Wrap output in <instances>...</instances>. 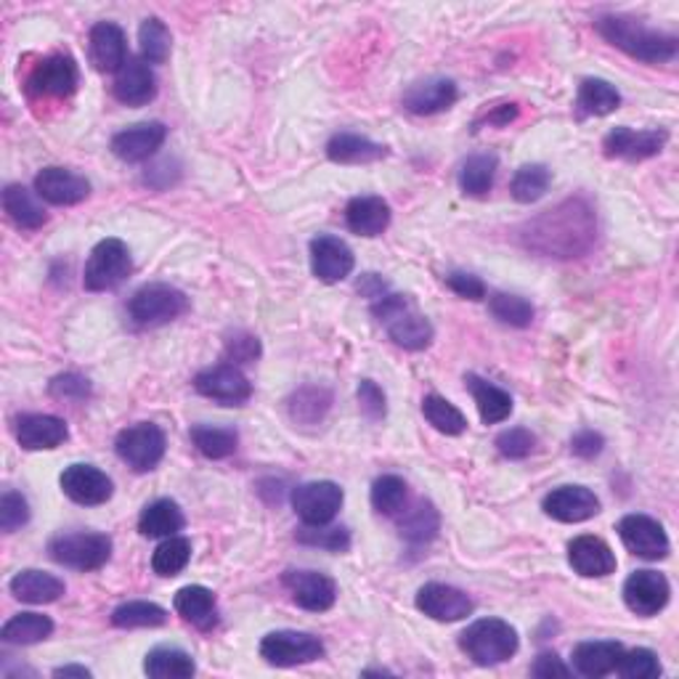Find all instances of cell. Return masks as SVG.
Wrapping results in <instances>:
<instances>
[{
	"label": "cell",
	"mask_w": 679,
	"mask_h": 679,
	"mask_svg": "<svg viewBox=\"0 0 679 679\" xmlns=\"http://www.w3.org/2000/svg\"><path fill=\"white\" fill-rule=\"evenodd\" d=\"M598 236V218L585 200H566L525 223L523 242L547 258H579Z\"/></svg>",
	"instance_id": "obj_1"
},
{
	"label": "cell",
	"mask_w": 679,
	"mask_h": 679,
	"mask_svg": "<svg viewBox=\"0 0 679 679\" xmlns=\"http://www.w3.org/2000/svg\"><path fill=\"white\" fill-rule=\"evenodd\" d=\"M594 27L611 46H616L632 59L664 64L677 56V37L666 35V32L645 27L643 22L632 16H602L594 22Z\"/></svg>",
	"instance_id": "obj_2"
},
{
	"label": "cell",
	"mask_w": 679,
	"mask_h": 679,
	"mask_svg": "<svg viewBox=\"0 0 679 679\" xmlns=\"http://www.w3.org/2000/svg\"><path fill=\"white\" fill-rule=\"evenodd\" d=\"M371 313L403 350H425L433 343V324L422 316L409 294L386 292L371 303Z\"/></svg>",
	"instance_id": "obj_3"
},
{
	"label": "cell",
	"mask_w": 679,
	"mask_h": 679,
	"mask_svg": "<svg viewBox=\"0 0 679 679\" xmlns=\"http://www.w3.org/2000/svg\"><path fill=\"white\" fill-rule=\"evenodd\" d=\"M459 648L478 666H497L517 653V632L502 619H478L459 634Z\"/></svg>",
	"instance_id": "obj_4"
},
{
	"label": "cell",
	"mask_w": 679,
	"mask_h": 679,
	"mask_svg": "<svg viewBox=\"0 0 679 679\" xmlns=\"http://www.w3.org/2000/svg\"><path fill=\"white\" fill-rule=\"evenodd\" d=\"M48 553L59 566L75 568V571H99L112 557V539L93 531L59 534L48 542Z\"/></svg>",
	"instance_id": "obj_5"
},
{
	"label": "cell",
	"mask_w": 679,
	"mask_h": 679,
	"mask_svg": "<svg viewBox=\"0 0 679 679\" xmlns=\"http://www.w3.org/2000/svg\"><path fill=\"white\" fill-rule=\"evenodd\" d=\"M133 260L131 249L120 240H101L91 249V258L86 263V274H82V285L91 292H107L120 287L131 277Z\"/></svg>",
	"instance_id": "obj_6"
},
{
	"label": "cell",
	"mask_w": 679,
	"mask_h": 679,
	"mask_svg": "<svg viewBox=\"0 0 679 679\" xmlns=\"http://www.w3.org/2000/svg\"><path fill=\"white\" fill-rule=\"evenodd\" d=\"M165 448H168V441H165V433L155 422H138V425L125 427L114 441L118 457L136 472L155 470L163 463Z\"/></svg>",
	"instance_id": "obj_7"
},
{
	"label": "cell",
	"mask_w": 679,
	"mask_h": 679,
	"mask_svg": "<svg viewBox=\"0 0 679 679\" xmlns=\"http://www.w3.org/2000/svg\"><path fill=\"white\" fill-rule=\"evenodd\" d=\"M131 319L141 326H159L189 311V298L170 285H146L127 303Z\"/></svg>",
	"instance_id": "obj_8"
},
{
	"label": "cell",
	"mask_w": 679,
	"mask_h": 679,
	"mask_svg": "<svg viewBox=\"0 0 679 679\" xmlns=\"http://www.w3.org/2000/svg\"><path fill=\"white\" fill-rule=\"evenodd\" d=\"M260 658L279 669L313 664L324 658V643L309 632L279 630L260 639Z\"/></svg>",
	"instance_id": "obj_9"
},
{
	"label": "cell",
	"mask_w": 679,
	"mask_h": 679,
	"mask_svg": "<svg viewBox=\"0 0 679 679\" xmlns=\"http://www.w3.org/2000/svg\"><path fill=\"white\" fill-rule=\"evenodd\" d=\"M197 393L204 399L221 403V407H242L253 396V386L236 364H215V367L202 369L194 377Z\"/></svg>",
	"instance_id": "obj_10"
},
{
	"label": "cell",
	"mask_w": 679,
	"mask_h": 679,
	"mask_svg": "<svg viewBox=\"0 0 679 679\" xmlns=\"http://www.w3.org/2000/svg\"><path fill=\"white\" fill-rule=\"evenodd\" d=\"M343 489L332 480H311L292 491V510L305 525H326L343 508Z\"/></svg>",
	"instance_id": "obj_11"
},
{
	"label": "cell",
	"mask_w": 679,
	"mask_h": 679,
	"mask_svg": "<svg viewBox=\"0 0 679 679\" xmlns=\"http://www.w3.org/2000/svg\"><path fill=\"white\" fill-rule=\"evenodd\" d=\"M78 88V64L73 56L54 54L32 69L27 91L41 99H67Z\"/></svg>",
	"instance_id": "obj_12"
},
{
	"label": "cell",
	"mask_w": 679,
	"mask_h": 679,
	"mask_svg": "<svg viewBox=\"0 0 679 679\" xmlns=\"http://www.w3.org/2000/svg\"><path fill=\"white\" fill-rule=\"evenodd\" d=\"M619 536L632 555L643 560H664L671 544L664 525L648 515H626L619 523Z\"/></svg>",
	"instance_id": "obj_13"
},
{
	"label": "cell",
	"mask_w": 679,
	"mask_h": 679,
	"mask_svg": "<svg viewBox=\"0 0 679 679\" xmlns=\"http://www.w3.org/2000/svg\"><path fill=\"white\" fill-rule=\"evenodd\" d=\"M62 491L82 508H99L112 499V478L93 465H69L59 478Z\"/></svg>",
	"instance_id": "obj_14"
},
{
	"label": "cell",
	"mask_w": 679,
	"mask_h": 679,
	"mask_svg": "<svg viewBox=\"0 0 679 679\" xmlns=\"http://www.w3.org/2000/svg\"><path fill=\"white\" fill-rule=\"evenodd\" d=\"M414 602L427 619L441 621V624H454V621H463L476 611V602L470 600V594L457 587L438 585V581L422 587Z\"/></svg>",
	"instance_id": "obj_15"
},
{
	"label": "cell",
	"mask_w": 679,
	"mask_h": 679,
	"mask_svg": "<svg viewBox=\"0 0 679 679\" xmlns=\"http://www.w3.org/2000/svg\"><path fill=\"white\" fill-rule=\"evenodd\" d=\"M669 133L666 131H632V127H613L602 141L605 157L613 159H630V163H643L661 155Z\"/></svg>",
	"instance_id": "obj_16"
},
{
	"label": "cell",
	"mask_w": 679,
	"mask_h": 679,
	"mask_svg": "<svg viewBox=\"0 0 679 679\" xmlns=\"http://www.w3.org/2000/svg\"><path fill=\"white\" fill-rule=\"evenodd\" d=\"M671 598V587L664 574L658 571H637L626 579L624 585V602L632 613L650 619L664 611L666 602Z\"/></svg>",
	"instance_id": "obj_17"
},
{
	"label": "cell",
	"mask_w": 679,
	"mask_h": 679,
	"mask_svg": "<svg viewBox=\"0 0 679 679\" xmlns=\"http://www.w3.org/2000/svg\"><path fill=\"white\" fill-rule=\"evenodd\" d=\"M354 266V249L345 245L343 240H337V236L324 234L311 242V271L324 285H337V281L350 277Z\"/></svg>",
	"instance_id": "obj_18"
},
{
	"label": "cell",
	"mask_w": 679,
	"mask_h": 679,
	"mask_svg": "<svg viewBox=\"0 0 679 679\" xmlns=\"http://www.w3.org/2000/svg\"><path fill=\"white\" fill-rule=\"evenodd\" d=\"M281 581L290 589L294 605H300L303 611L324 613L330 611L337 600L335 581L319 571H287Z\"/></svg>",
	"instance_id": "obj_19"
},
{
	"label": "cell",
	"mask_w": 679,
	"mask_h": 679,
	"mask_svg": "<svg viewBox=\"0 0 679 679\" xmlns=\"http://www.w3.org/2000/svg\"><path fill=\"white\" fill-rule=\"evenodd\" d=\"M542 508L557 523H585L600 512V499L587 486H560L544 497Z\"/></svg>",
	"instance_id": "obj_20"
},
{
	"label": "cell",
	"mask_w": 679,
	"mask_h": 679,
	"mask_svg": "<svg viewBox=\"0 0 679 679\" xmlns=\"http://www.w3.org/2000/svg\"><path fill=\"white\" fill-rule=\"evenodd\" d=\"M37 197L56 204V208H69V204H80L91 194V183L78 172L67 168H43L35 176Z\"/></svg>",
	"instance_id": "obj_21"
},
{
	"label": "cell",
	"mask_w": 679,
	"mask_h": 679,
	"mask_svg": "<svg viewBox=\"0 0 679 679\" xmlns=\"http://www.w3.org/2000/svg\"><path fill=\"white\" fill-rule=\"evenodd\" d=\"M165 138H168V127L163 123H138L125 127L112 138V152L123 163H144V159L157 155Z\"/></svg>",
	"instance_id": "obj_22"
},
{
	"label": "cell",
	"mask_w": 679,
	"mask_h": 679,
	"mask_svg": "<svg viewBox=\"0 0 679 679\" xmlns=\"http://www.w3.org/2000/svg\"><path fill=\"white\" fill-rule=\"evenodd\" d=\"M157 96V78L149 64L138 56H127L123 69L114 78V99L125 107H144Z\"/></svg>",
	"instance_id": "obj_23"
},
{
	"label": "cell",
	"mask_w": 679,
	"mask_h": 679,
	"mask_svg": "<svg viewBox=\"0 0 679 679\" xmlns=\"http://www.w3.org/2000/svg\"><path fill=\"white\" fill-rule=\"evenodd\" d=\"M568 563L579 576H587V579H602V576H611L616 571V555L613 549L608 547L600 536H576V539L568 544Z\"/></svg>",
	"instance_id": "obj_24"
},
{
	"label": "cell",
	"mask_w": 679,
	"mask_h": 679,
	"mask_svg": "<svg viewBox=\"0 0 679 679\" xmlns=\"http://www.w3.org/2000/svg\"><path fill=\"white\" fill-rule=\"evenodd\" d=\"M457 96H459L457 82L446 78H431L414 82V86L403 93V107H407L412 114L427 118V114H438L452 109Z\"/></svg>",
	"instance_id": "obj_25"
},
{
	"label": "cell",
	"mask_w": 679,
	"mask_h": 679,
	"mask_svg": "<svg viewBox=\"0 0 679 679\" xmlns=\"http://www.w3.org/2000/svg\"><path fill=\"white\" fill-rule=\"evenodd\" d=\"M67 422L54 414H24L16 422V441L27 452H43L56 448L67 441Z\"/></svg>",
	"instance_id": "obj_26"
},
{
	"label": "cell",
	"mask_w": 679,
	"mask_h": 679,
	"mask_svg": "<svg viewBox=\"0 0 679 679\" xmlns=\"http://www.w3.org/2000/svg\"><path fill=\"white\" fill-rule=\"evenodd\" d=\"M88 43H91V62L99 73H120V69H123V64L127 62V46L125 32L120 30L118 24H93Z\"/></svg>",
	"instance_id": "obj_27"
},
{
	"label": "cell",
	"mask_w": 679,
	"mask_h": 679,
	"mask_svg": "<svg viewBox=\"0 0 679 679\" xmlns=\"http://www.w3.org/2000/svg\"><path fill=\"white\" fill-rule=\"evenodd\" d=\"M621 656H624V645L613 643V639H589L574 648V669L589 679H598L611 675L619 669Z\"/></svg>",
	"instance_id": "obj_28"
},
{
	"label": "cell",
	"mask_w": 679,
	"mask_h": 679,
	"mask_svg": "<svg viewBox=\"0 0 679 679\" xmlns=\"http://www.w3.org/2000/svg\"><path fill=\"white\" fill-rule=\"evenodd\" d=\"M345 221L358 236H380L390 226V204L382 197H354L345 208Z\"/></svg>",
	"instance_id": "obj_29"
},
{
	"label": "cell",
	"mask_w": 679,
	"mask_h": 679,
	"mask_svg": "<svg viewBox=\"0 0 679 679\" xmlns=\"http://www.w3.org/2000/svg\"><path fill=\"white\" fill-rule=\"evenodd\" d=\"M172 608L178 611V616L189 621V624H194L197 630H213L218 624V602L208 587L189 585L178 589Z\"/></svg>",
	"instance_id": "obj_30"
},
{
	"label": "cell",
	"mask_w": 679,
	"mask_h": 679,
	"mask_svg": "<svg viewBox=\"0 0 679 679\" xmlns=\"http://www.w3.org/2000/svg\"><path fill=\"white\" fill-rule=\"evenodd\" d=\"M467 390L472 393V401H476L480 420L483 425H499L512 414V396L508 390H502L494 382L483 380L478 375H467L465 377Z\"/></svg>",
	"instance_id": "obj_31"
},
{
	"label": "cell",
	"mask_w": 679,
	"mask_h": 679,
	"mask_svg": "<svg viewBox=\"0 0 679 679\" xmlns=\"http://www.w3.org/2000/svg\"><path fill=\"white\" fill-rule=\"evenodd\" d=\"M386 155V146L367 136H356V133H337L326 144V157L337 165H369Z\"/></svg>",
	"instance_id": "obj_32"
},
{
	"label": "cell",
	"mask_w": 679,
	"mask_h": 679,
	"mask_svg": "<svg viewBox=\"0 0 679 679\" xmlns=\"http://www.w3.org/2000/svg\"><path fill=\"white\" fill-rule=\"evenodd\" d=\"M9 587L16 600L30 602V605H48V602H56L64 594L62 579H56V576L46 571H35V568L19 571Z\"/></svg>",
	"instance_id": "obj_33"
},
{
	"label": "cell",
	"mask_w": 679,
	"mask_h": 679,
	"mask_svg": "<svg viewBox=\"0 0 679 679\" xmlns=\"http://www.w3.org/2000/svg\"><path fill=\"white\" fill-rule=\"evenodd\" d=\"M183 523V512L172 499H157L141 512L138 531L146 539H170V536H178Z\"/></svg>",
	"instance_id": "obj_34"
},
{
	"label": "cell",
	"mask_w": 679,
	"mask_h": 679,
	"mask_svg": "<svg viewBox=\"0 0 679 679\" xmlns=\"http://www.w3.org/2000/svg\"><path fill=\"white\" fill-rule=\"evenodd\" d=\"M3 208H5V213H9L11 221H14L19 229H24V232H35V229H41L43 223L48 221L46 210L37 204L35 197H32V191L24 189L22 183L5 186Z\"/></svg>",
	"instance_id": "obj_35"
},
{
	"label": "cell",
	"mask_w": 679,
	"mask_h": 679,
	"mask_svg": "<svg viewBox=\"0 0 679 679\" xmlns=\"http://www.w3.org/2000/svg\"><path fill=\"white\" fill-rule=\"evenodd\" d=\"M576 107L587 118H605V114L616 112L621 107V93L608 80L589 78L579 86V96H576Z\"/></svg>",
	"instance_id": "obj_36"
},
{
	"label": "cell",
	"mask_w": 679,
	"mask_h": 679,
	"mask_svg": "<svg viewBox=\"0 0 679 679\" xmlns=\"http://www.w3.org/2000/svg\"><path fill=\"white\" fill-rule=\"evenodd\" d=\"M144 671L155 679H186V677H194L197 664L186 650L155 648L146 653Z\"/></svg>",
	"instance_id": "obj_37"
},
{
	"label": "cell",
	"mask_w": 679,
	"mask_h": 679,
	"mask_svg": "<svg viewBox=\"0 0 679 679\" xmlns=\"http://www.w3.org/2000/svg\"><path fill=\"white\" fill-rule=\"evenodd\" d=\"M51 632H54V621L43 613H19V616L5 621L0 637L9 645H35L48 639Z\"/></svg>",
	"instance_id": "obj_38"
},
{
	"label": "cell",
	"mask_w": 679,
	"mask_h": 679,
	"mask_svg": "<svg viewBox=\"0 0 679 679\" xmlns=\"http://www.w3.org/2000/svg\"><path fill=\"white\" fill-rule=\"evenodd\" d=\"M165 621H168V611L146 600L123 602L112 611V626L118 630H152V626H163Z\"/></svg>",
	"instance_id": "obj_39"
},
{
	"label": "cell",
	"mask_w": 679,
	"mask_h": 679,
	"mask_svg": "<svg viewBox=\"0 0 679 679\" xmlns=\"http://www.w3.org/2000/svg\"><path fill=\"white\" fill-rule=\"evenodd\" d=\"M499 159L497 155H472L465 159L463 170H459V189L467 197H486L494 186Z\"/></svg>",
	"instance_id": "obj_40"
},
{
	"label": "cell",
	"mask_w": 679,
	"mask_h": 679,
	"mask_svg": "<svg viewBox=\"0 0 679 679\" xmlns=\"http://www.w3.org/2000/svg\"><path fill=\"white\" fill-rule=\"evenodd\" d=\"M399 528H401V536L407 542L427 544V542H433L435 536H438L441 515L431 502H418L412 510L403 512Z\"/></svg>",
	"instance_id": "obj_41"
},
{
	"label": "cell",
	"mask_w": 679,
	"mask_h": 679,
	"mask_svg": "<svg viewBox=\"0 0 679 679\" xmlns=\"http://www.w3.org/2000/svg\"><path fill=\"white\" fill-rule=\"evenodd\" d=\"M332 407V393L326 388L305 386L290 399V418L300 425H316Z\"/></svg>",
	"instance_id": "obj_42"
},
{
	"label": "cell",
	"mask_w": 679,
	"mask_h": 679,
	"mask_svg": "<svg viewBox=\"0 0 679 679\" xmlns=\"http://www.w3.org/2000/svg\"><path fill=\"white\" fill-rule=\"evenodd\" d=\"M422 418L444 435H463L467 431L465 414L452 401H446L444 396H425L422 399Z\"/></svg>",
	"instance_id": "obj_43"
},
{
	"label": "cell",
	"mask_w": 679,
	"mask_h": 679,
	"mask_svg": "<svg viewBox=\"0 0 679 679\" xmlns=\"http://www.w3.org/2000/svg\"><path fill=\"white\" fill-rule=\"evenodd\" d=\"M549 183H553V172H549L547 165L534 163V165H523V168L512 176L510 191H512V197H515V202L531 204L547 194Z\"/></svg>",
	"instance_id": "obj_44"
},
{
	"label": "cell",
	"mask_w": 679,
	"mask_h": 679,
	"mask_svg": "<svg viewBox=\"0 0 679 679\" xmlns=\"http://www.w3.org/2000/svg\"><path fill=\"white\" fill-rule=\"evenodd\" d=\"M191 441H194L197 452L208 459H226L236 452V438L234 431L229 427H210V425H197L191 427Z\"/></svg>",
	"instance_id": "obj_45"
},
{
	"label": "cell",
	"mask_w": 679,
	"mask_h": 679,
	"mask_svg": "<svg viewBox=\"0 0 679 679\" xmlns=\"http://www.w3.org/2000/svg\"><path fill=\"white\" fill-rule=\"evenodd\" d=\"M191 560V542L183 539V536H170L165 539L152 555V568H155L157 576H165V579H172L189 566Z\"/></svg>",
	"instance_id": "obj_46"
},
{
	"label": "cell",
	"mask_w": 679,
	"mask_h": 679,
	"mask_svg": "<svg viewBox=\"0 0 679 679\" xmlns=\"http://www.w3.org/2000/svg\"><path fill=\"white\" fill-rule=\"evenodd\" d=\"M170 30L159 19H144V24L138 27L141 59L146 64H165L170 56Z\"/></svg>",
	"instance_id": "obj_47"
},
{
	"label": "cell",
	"mask_w": 679,
	"mask_h": 679,
	"mask_svg": "<svg viewBox=\"0 0 679 679\" xmlns=\"http://www.w3.org/2000/svg\"><path fill=\"white\" fill-rule=\"evenodd\" d=\"M371 508L380 515L393 517L407 508V480L399 476H382L371 483Z\"/></svg>",
	"instance_id": "obj_48"
},
{
	"label": "cell",
	"mask_w": 679,
	"mask_h": 679,
	"mask_svg": "<svg viewBox=\"0 0 679 679\" xmlns=\"http://www.w3.org/2000/svg\"><path fill=\"white\" fill-rule=\"evenodd\" d=\"M489 309L494 313V319L508 326H515V330H525V326H531V322H534V305L521 298V294L497 292L494 298L489 300Z\"/></svg>",
	"instance_id": "obj_49"
},
{
	"label": "cell",
	"mask_w": 679,
	"mask_h": 679,
	"mask_svg": "<svg viewBox=\"0 0 679 679\" xmlns=\"http://www.w3.org/2000/svg\"><path fill=\"white\" fill-rule=\"evenodd\" d=\"M298 542L326 549V553H345L350 547V534L345 528H330V523L305 525V528L298 531Z\"/></svg>",
	"instance_id": "obj_50"
},
{
	"label": "cell",
	"mask_w": 679,
	"mask_h": 679,
	"mask_svg": "<svg viewBox=\"0 0 679 679\" xmlns=\"http://www.w3.org/2000/svg\"><path fill=\"white\" fill-rule=\"evenodd\" d=\"M616 671L624 679H653L661 675V661H658L656 653L648 648H634L624 650Z\"/></svg>",
	"instance_id": "obj_51"
},
{
	"label": "cell",
	"mask_w": 679,
	"mask_h": 679,
	"mask_svg": "<svg viewBox=\"0 0 679 679\" xmlns=\"http://www.w3.org/2000/svg\"><path fill=\"white\" fill-rule=\"evenodd\" d=\"M30 521V504L19 491H5L0 499V528L5 534H14V531L27 525Z\"/></svg>",
	"instance_id": "obj_52"
},
{
	"label": "cell",
	"mask_w": 679,
	"mask_h": 679,
	"mask_svg": "<svg viewBox=\"0 0 679 679\" xmlns=\"http://www.w3.org/2000/svg\"><path fill=\"white\" fill-rule=\"evenodd\" d=\"M497 448L508 459H525L528 454H534L536 435L525 427H510V431L497 435Z\"/></svg>",
	"instance_id": "obj_53"
},
{
	"label": "cell",
	"mask_w": 679,
	"mask_h": 679,
	"mask_svg": "<svg viewBox=\"0 0 679 679\" xmlns=\"http://www.w3.org/2000/svg\"><path fill=\"white\" fill-rule=\"evenodd\" d=\"M48 393L62 401H86L88 396H91V382H88L86 377L69 371V375H59L51 380Z\"/></svg>",
	"instance_id": "obj_54"
},
{
	"label": "cell",
	"mask_w": 679,
	"mask_h": 679,
	"mask_svg": "<svg viewBox=\"0 0 679 679\" xmlns=\"http://www.w3.org/2000/svg\"><path fill=\"white\" fill-rule=\"evenodd\" d=\"M229 364H253L260 358V340L249 332H234L226 340Z\"/></svg>",
	"instance_id": "obj_55"
},
{
	"label": "cell",
	"mask_w": 679,
	"mask_h": 679,
	"mask_svg": "<svg viewBox=\"0 0 679 679\" xmlns=\"http://www.w3.org/2000/svg\"><path fill=\"white\" fill-rule=\"evenodd\" d=\"M358 407H361V412L367 414L369 420L386 418V412H388L386 393H382L377 382H371V380L358 382Z\"/></svg>",
	"instance_id": "obj_56"
},
{
	"label": "cell",
	"mask_w": 679,
	"mask_h": 679,
	"mask_svg": "<svg viewBox=\"0 0 679 679\" xmlns=\"http://www.w3.org/2000/svg\"><path fill=\"white\" fill-rule=\"evenodd\" d=\"M446 285L452 287V290L457 292L459 298H467V300H483L486 298V285L478 277H472V274H465V271L448 274Z\"/></svg>",
	"instance_id": "obj_57"
},
{
	"label": "cell",
	"mask_w": 679,
	"mask_h": 679,
	"mask_svg": "<svg viewBox=\"0 0 679 679\" xmlns=\"http://www.w3.org/2000/svg\"><path fill=\"white\" fill-rule=\"evenodd\" d=\"M531 675L539 679H553V677H571V669L557 658V653L544 650L536 656L534 666H531Z\"/></svg>",
	"instance_id": "obj_58"
},
{
	"label": "cell",
	"mask_w": 679,
	"mask_h": 679,
	"mask_svg": "<svg viewBox=\"0 0 679 679\" xmlns=\"http://www.w3.org/2000/svg\"><path fill=\"white\" fill-rule=\"evenodd\" d=\"M605 448V438L594 431H581L571 438V452L581 459H594Z\"/></svg>",
	"instance_id": "obj_59"
},
{
	"label": "cell",
	"mask_w": 679,
	"mask_h": 679,
	"mask_svg": "<svg viewBox=\"0 0 679 679\" xmlns=\"http://www.w3.org/2000/svg\"><path fill=\"white\" fill-rule=\"evenodd\" d=\"M358 292L367 294V298L371 300H377L388 292V285L377 277V274H364L361 281H358Z\"/></svg>",
	"instance_id": "obj_60"
},
{
	"label": "cell",
	"mask_w": 679,
	"mask_h": 679,
	"mask_svg": "<svg viewBox=\"0 0 679 679\" xmlns=\"http://www.w3.org/2000/svg\"><path fill=\"white\" fill-rule=\"evenodd\" d=\"M515 118H517V104H502V107H497L491 114H486V123L504 127V125H510Z\"/></svg>",
	"instance_id": "obj_61"
},
{
	"label": "cell",
	"mask_w": 679,
	"mask_h": 679,
	"mask_svg": "<svg viewBox=\"0 0 679 679\" xmlns=\"http://www.w3.org/2000/svg\"><path fill=\"white\" fill-rule=\"evenodd\" d=\"M54 677H80V679H88V677H91V671H88L86 666H59V669L54 671Z\"/></svg>",
	"instance_id": "obj_62"
}]
</instances>
